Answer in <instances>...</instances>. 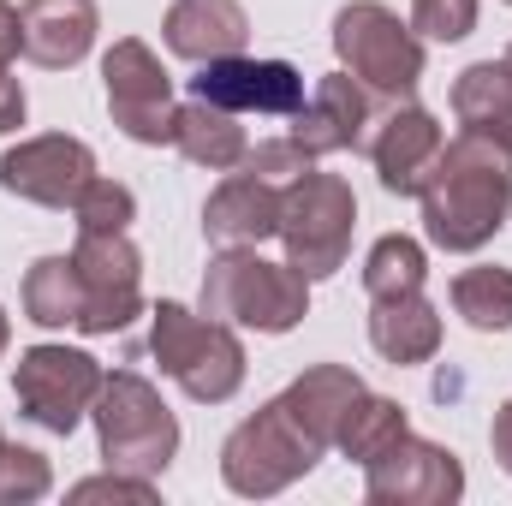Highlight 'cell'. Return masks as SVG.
I'll return each instance as SVG.
<instances>
[{
  "label": "cell",
  "instance_id": "7402d4cb",
  "mask_svg": "<svg viewBox=\"0 0 512 506\" xmlns=\"http://www.w3.org/2000/svg\"><path fill=\"white\" fill-rule=\"evenodd\" d=\"M24 316L42 328H78L84 322V280L72 256H42L24 274Z\"/></svg>",
  "mask_w": 512,
  "mask_h": 506
},
{
  "label": "cell",
  "instance_id": "484cf974",
  "mask_svg": "<svg viewBox=\"0 0 512 506\" xmlns=\"http://www.w3.org/2000/svg\"><path fill=\"white\" fill-rule=\"evenodd\" d=\"M72 215H78V233H126V221L137 215V197L114 179H90L84 197L72 203Z\"/></svg>",
  "mask_w": 512,
  "mask_h": 506
},
{
  "label": "cell",
  "instance_id": "836d02e7",
  "mask_svg": "<svg viewBox=\"0 0 512 506\" xmlns=\"http://www.w3.org/2000/svg\"><path fill=\"white\" fill-rule=\"evenodd\" d=\"M507 72H512V48H507Z\"/></svg>",
  "mask_w": 512,
  "mask_h": 506
},
{
  "label": "cell",
  "instance_id": "4316f807",
  "mask_svg": "<svg viewBox=\"0 0 512 506\" xmlns=\"http://www.w3.org/2000/svg\"><path fill=\"white\" fill-rule=\"evenodd\" d=\"M477 24V0H411V30L429 42H459Z\"/></svg>",
  "mask_w": 512,
  "mask_h": 506
},
{
  "label": "cell",
  "instance_id": "ba28073f",
  "mask_svg": "<svg viewBox=\"0 0 512 506\" xmlns=\"http://www.w3.org/2000/svg\"><path fill=\"white\" fill-rule=\"evenodd\" d=\"M102 364L90 358V352H72V346H36V352H24L18 358V405H24V417L30 423H42V429H54V435H72L78 429V417L96 405V393H102Z\"/></svg>",
  "mask_w": 512,
  "mask_h": 506
},
{
  "label": "cell",
  "instance_id": "4dcf8cb0",
  "mask_svg": "<svg viewBox=\"0 0 512 506\" xmlns=\"http://www.w3.org/2000/svg\"><path fill=\"white\" fill-rule=\"evenodd\" d=\"M12 54H18V12L0 0V72L12 66Z\"/></svg>",
  "mask_w": 512,
  "mask_h": 506
},
{
  "label": "cell",
  "instance_id": "ffe728a7",
  "mask_svg": "<svg viewBox=\"0 0 512 506\" xmlns=\"http://www.w3.org/2000/svg\"><path fill=\"white\" fill-rule=\"evenodd\" d=\"M370 346L382 352L387 364H423V358H435V346H441V316H435V304H429L423 292L376 298Z\"/></svg>",
  "mask_w": 512,
  "mask_h": 506
},
{
  "label": "cell",
  "instance_id": "f1b7e54d",
  "mask_svg": "<svg viewBox=\"0 0 512 506\" xmlns=\"http://www.w3.org/2000/svg\"><path fill=\"white\" fill-rule=\"evenodd\" d=\"M245 167L251 173H262V179H274V173H304L310 161H304V149L292 143V137H268V143H256V149H245Z\"/></svg>",
  "mask_w": 512,
  "mask_h": 506
},
{
  "label": "cell",
  "instance_id": "9a60e30c",
  "mask_svg": "<svg viewBox=\"0 0 512 506\" xmlns=\"http://www.w3.org/2000/svg\"><path fill=\"white\" fill-rule=\"evenodd\" d=\"M96 42V0H24L18 12V48L60 72V66H78Z\"/></svg>",
  "mask_w": 512,
  "mask_h": 506
},
{
  "label": "cell",
  "instance_id": "f546056e",
  "mask_svg": "<svg viewBox=\"0 0 512 506\" xmlns=\"http://www.w3.org/2000/svg\"><path fill=\"white\" fill-rule=\"evenodd\" d=\"M18 126H24V90H18V78L0 72V131H18Z\"/></svg>",
  "mask_w": 512,
  "mask_h": 506
},
{
  "label": "cell",
  "instance_id": "277c9868",
  "mask_svg": "<svg viewBox=\"0 0 512 506\" xmlns=\"http://www.w3.org/2000/svg\"><path fill=\"white\" fill-rule=\"evenodd\" d=\"M149 346H155V364L203 405L233 399L239 381H245V346L233 340V328L215 322V316H191L185 304H161L155 310Z\"/></svg>",
  "mask_w": 512,
  "mask_h": 506
},
{
  "label": "cell",
  "instance_id": "e0dca14e",
  "mask_svg": "<svg viewBox=\"0 0 512 506\" xmlns=\"http://www.w3.org/2000/svg\"><path fill=\"white\" fill-rule=\"evenodd\" d=\"M441 126L423 114V108H399V114H387L382 131L370 137V155H376V173H382L387 191H399V197H417L423 191V179H429V167H435V155H441Z\"/></svg>",
  "mask_w": 512,
  "mask_h": 506
},
{
  "label": "cell",
  "instance_id": "5b68a950",
  "mask_svg": "<svg viewBox=\"0 0 512 506\" xmlns=\"http://www.w3.org/2000/svg\"><path fill=\"white\" fill-rule=\"evenodd\" d=\"M352 221H358V197L340 173H298L280 191V239H286V262L304 280L334 274L346 251H352Z\"/></svg>",
  "mask_w": 512,
  "mask_h": 506
},
{
  "label": "cell",
  "instance_id": "4fadbf2b",
  "mask_svg": "<svg viewBox=\"0 0 512 506\" xmlns=\"http://www.w3.org/2000/svg\"><path fill=\"white\" fill-rule=\"evenodd\" d=\"M197 102H215L227 114H298L304 108V78L286 60H209L203 78H191Z\"/></svg>",
  "mask_w": 512,
  "mask_h": 506
},
{
  "label": "cell",
  "instance_id": "3957f363",
  "mask_svg": "<svg viewBox=\"0 0 512 506\" xmlns=\"http://www.w3.org/2000/svg\"><path fill=\"white\" fill-rule=\"evenodd\" d=\"M304 310H310V286L292 262H262L256 251H227L203 274V316H215V322L286 334L292 322H304Z\"/></svg>",
  "mask_w": 512,
  "mask_h": 506
},
{
  "label": "cell",
  "instance_id": "44dd1931",
  "mask_svg": "<svg viewBox=\"0 0 512 506\" xmlns=\"http://www.w3.org/2000/svg\"><path fill=\"white\" fill-rule=\"evenodd\" d=\"M173 143L185 149V161H197V167H209V173H221V167H245V126L227 114V108H215V102H185L179 114H173Z\"/></svg>",
  "mask_w": 512,
  "mask_h": 506
},
{
  "label": "cell",
  "instance_id": "5bb4252c",
  "mask_svg": "<svg viewBox=\"0 0 512 506\" xmlns=\"http://www.w3.org/2000/svg\"><path fill=\"white\" fill-rule=\"evenodd\" d=\"M364 126H370L364 84H352V72H334L292 114V143L304 149V161H316V155H334V149H358L364 143Z\"/></svg>",
  "mask_w": 512,
  "mask_h": 506
},
{
  "label": "cell",
  "instance_id": "8992f818",
  "mask_svg": "<svg viewBox=\"0 0 512 506\" xmlns=\"http://www.w3.org/2000/svg\"><path fill=\"white\" fill-rule=\"evenodd\" d=\"M96 429H102V459L114 471H131V477H155L179 453L173 411L161 405V393L149 381L131 376V370L102 381V393H96Z\"/></svg>",
  "mask_w": 512,
  "mask_h": 506
},
{
  "label": "cell",
  "instance_id": "52a82bcc",
  "mask_svg": "<svg viewBox=\"0 0 512 506\" xmlns=\"http://www.w3.org/2000/svg\"><path fill=\"white\" fill-rule=\"evenodd\" d=\"M334 48L346 72L376 96H411L423 78V42L376 0H358L334 18Z\"/></svg>",
  "mask_w": 512,
  "mask_h": 506
},
{
  "label": "cell",
  "instance_id": "9c48e42d",
  "mask_svg": "<svg viewBox=\"0 0 512 506\" xmlns=\"http://www.w3.org/2000/svg\"><path fill=\"white\" fill-rule=\"evenodd\" d=\"M102 78H108V108H114V126L137 137V143H173V78L161 72V60L126 36L108 48L102 60Z\"/></svg>",
  "mask_w": 512,
  "mask_h": 506
},
{
  "label": "cell",
  "instance_id": "d6986e66",
  "mask_svg": "<svg viewBox=\"0 0 512 506\" xmlns=\"http://www.w3.org/2000/svg\"><path fill=\"white\" fill-rule=\"evenodd\" d=\"M453 114L459 126L495 149L512 155V72L507 60H483V66H465L459 84H453Z\"/></svg>",
  "mask_w": 512,
  "mask_h": 506
},
{
  "label": "cell",
  "instance_id": "603a6c76",
  "mask_svg": "<svg viewBox=\"0 0 512 506\" xmlns=\"http://www.w3.org/2000/svg\"><path fill=\"white\" fill-rule=\"evenodd\" d=\"M399 435H405V411H399L393 399H370V393H358L352 411H346V423H340V447H346V459H358V465L382 459Z\"/></svg>",
  "mask_w": 512,
  "mask_h": 506
},
{
  "label": "cell",
  "instance_id": "cb8c5ba5",
  "mask_svg": "<svg viewBox=\"0 0 512 506\" xmlns=\"http://www.w3.org/2000/svg\"><path fill=\"white\" fill-rule=\"evenodd\" d=\"M453 304L471 328L501 334L512 328V268H465L453 280Z\"/></svg>",
  "mask_w": 512,
  "mask_h": 506
},
{
  "label": "cell",
  "instance_id": "ac0fdd59",
  "mask_svg": "<svg viewBox=\"0 0 512 506\" xmlns=\"http://www.w3.org/2000/svg\"><path fill=\"white\" fill-rule=\"evenodd\" d=\"M161 36H167V48H173L179 60L209 66V60H227V54L245 48L251 18H245L239 0H179V6L167 12Z\"/></svg>",
  "mask_w": 512,
  "mask_h": 506
},
{
  "label": "cell",
  "instance_id": "6da1fadb",
  "mask_svg": "<svg viewBox=\"0 0 512 506\" xmlns=\"http://www.w3.org/2000/svg\"><path fill=\"white\" fill-rule=\"evenodd\" d=\"M364 381L346 364H316L292 381L280 399H268L251 423H239L221 447V477L233 495H280L292 477H304L334 441Z\"/></svg>",
  "mask_w": 512,
  "mask_h": 506
},
{
  "label": "cell",
  "instance_id": "7a4b0ae2",
  "mask_svg": "<svg viewBox=\"0 0 512 506\" xmlns=\"http://www.w3.org/2000/svg\"><path fill=\"white\" fill-rule=\"evenodd\" d=\"M507 149L483 143V137H459L441 143L429 179H423V233L441 251H483L512 209V173H507Z\"/></svg>",
  "mask_w": 512,
  "mask_h": 506
},
{
  "label": "cell",
  "instance_id": "e575fe53",
  "mask_svg": "<svg viewBox=\"0 0 512 506\" xmlns=\"http://www.w3.org/2000/svg\"><path fill=\"white\" fill-rule=\"evenodd\" d=\"M0 447H6V441H0Z\"/></svg>",
  "mask_w": 512,
  "mask_h": 506
},
{
  "label": "cell",
  "instance_id": "1f68e13d",
  "mask_svg": "<svg viewBox=\"0 0 512 506\" xmlns=\"http://www.w3.org/2000/svg\"><path fill=\"white\" fill-rule=\"evenodd\" d=\"M495 459L512 471V399L501 405V417H495Z\"/></svg>",
  "mask_w": 512,
  "mask_h": 506
},
{
  "label": "cell",
  "instance_id": "2e32d148",
  "mask_svg": "<svg viewBox=\"0 0 512 506\" xmlns=\"http://www.w3.org/2000/svg\"><path fill=\"white\" fill-rule=\"evenodd\" d=\"M203 227H209L215 245H227V251H251V245H262L268 233H280V191H274L262 173L245 167V173H233V179L209 197Z\"/></svg>",
  "mask_w": 512,
  "mask_h": 506
},
{
  "label": "cell",
  "instance_id": "7c38bea8",
  "mask_svg": "<svg viewBox=\"0 0 512 506\" xmlns=\"http://www.w3.org/2000/svg\"><path fill=\"white\" fill-rule=\"evenodd\" d=\"M90 179H96V155L78 137H30L0 155V185L42 209H72Z\"/></svg>",
  "mask_w": 512,
  "mask_h": 506
},
{
  "label": "cell",
  "instance_id": "8fae6325",
  "mask_svg": "<svg viewBox=\"0 0 512 506\" xmlns=\"http://www.w3.org/2000/svg\"><path fill=\"white\" fill-rule=\"evenodd\" d=\"M78 280H84V334H114L137 316V251L126 233H78Z\"/></svg>",
  "mask_w": 512,
  "mask_h": 506
},
{
  "label": "cell",
  "instance_id": "d6a6232c",
  "mask_svg": "<svg viewBox=\"0 0 512 506\" xmlns=\"http://www.w3.org/2000/svg\"><path fill=\"white\" fill-rule=\"evenodd\" d=\"M6 334H12V328H6V316H0V352H6Z\"/></svg>",
  "mask_w": 512,
  "mask_h": 506
},
{
  "label": "cell",
  "instance_id": "d4e9b609",
  "mask_svg": "<svg viewBox=\"0 0 512 506\" xmlns=\"http://www.w3.org/2000/svg\"><path fill=\"white\" fill-rule=\"evenodd\" d=\"M423 274H429L423 245L405 239V233H387L364 262V292L370 298H405V292H423Z\"/></svg>",
  "mask_w": 512,
  "mask_h": 506
},
{
  "label": "cell",
  "instance_id": "83f0119b",
  "mask_svg": "<svg viewBox=\"0 0 512 506\" xmlns=\"http://www.w3.org/2000/svg\"><path fill=\"white\" fill-rule=\"evenodd\" d=\"M48 495V459L30 447H0V501H36Z\"/></svg>",
  "mask_w": 512,
  "mask_h": 506
},
{
  "label": "cell",
  "instance_id": "30bf717a",
  "mask_svg": "<svg viewBox=\"0 0 512 506\" xmlns=\"http://www.w3.org/2000/svg\"><path fill=\"white\" fill-rule=\"evenodd\" d=\"M364 471H370L364 495L376 506H411V501L435 506V501H459V489H465L459 459L447 447H435V441H417L411 429L387 447L382 459H370Z\"/></svg>",
  "mask_w": 512,
  "mask_h": 506
}]
</instances>
